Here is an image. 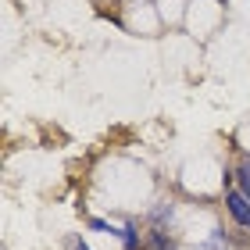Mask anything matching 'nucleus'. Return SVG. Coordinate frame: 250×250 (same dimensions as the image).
<instances>
[{
  "label": "nucleus",
  "instance_id": "1",
  "mask_svg": "<svg viewBox=\"0 0 250 250\" xmlns=\"http://www.w3.org/2000/svg\"><path fill=\"white\" fill-rule=\"evenodd\" d=\"M225 214L236 222V229L250 232V197H243L240 189H225Z\"/></svg>",
  "mask_w": 250,
  "mask_h": 250
},
{
  "label": "nucleus",
  "instance_id": "2",
  "mask_svg": "<svg viewBox=\"0 0 250 250\" xmlns=\"http://www.w3.org/2000/svg\"><path fill=\"white\" fill-rule=\"evenodd\" d=\"M143 250H175L172 232H168L165 225H154V229L143 236Z\"/></svg>",
  "mask_w": 250,
  "mask_h": 250
},
{
  "label": "nucleus",
  "instance_id": "3",
  "mask_svg": "<svg viewBox=\"0 0 250 250\" xmlns=\"http://www.w3.org/2000/svg\"><path fill=\"white\" fill-rule=\"evenodd\" d=\"M118 240H122V250H143V236L136 232V222H125L122 225Z\"/></svg>",
  "mask_w": 250,
  "mask_h": 250
},
{
  "label": "nucleus",
  "instance_id": "4",
  "mask_svg": "<svg viewBox=\"0 0 250 250\" xmlns=\"http://www.w3.org/2000/svg\"><path fill=\"white\" fill-rule=\"evenodd\" d=\"M236 189L243 193V197H250V154L247 157H240V161H236Z\"/></svg>",
  "mask_w": 250,
  "mask_h": 250
},
{
  "label": "nucleus",
  "instance_id": "5",
  "mask_svg": "<svg viewBox=\"0 0 250 250\" xmlns=\"http://www.w3.org/2000/svg\"><path fill=\"white\" fill-rule=\"evenodd\" d=\"M89 229H93V232H111V236L122 232L118 225H111V222H104V218H89Z\"/></svg>",
  "mask_w": 250,
  "mask_h": 250
},
{
  "label": "nucleus",
  "instance_id": "6",
  "mask_svg": "<svg viewBox=\"0 0 250 250\" xmlns=\"http://www.w3.org/2000/svg\"><path fill=\"white\" fill-rule=\"evenodd\" d=\"M172 211H175V204H168V208L161 204V208L154 211V222H165V218H172Z\"/></svg>",
  "mask_w": 250,
  "mask_h": 250
},
{
  "label": "nucleus",
  "instance_id": "7",
  "mask_svg": "<svg viewBox=\"0 0 250 250\" xmlns=\"http://www.w3.org/2000/svg\"><path fill=\"white\" fill-rule=\"evenodd\" d=\"M72 250H89V247H86L83 240H79V236H72Z\"/></svg>",
  "mask_w": 250,
  "mask_h": 250
},
{
  "label": "nucleus",
  "instance_id": "8",
  "mask_svg": "<svg viewBox=\"0 0 250 250\" xmlns=\"http://www.w3.org/2000/svg\"><path fill=\"white\" fill-rule=\"evenodd\" d=\"M214 4H222V7H225V4H229V0H214Z\"/></svg>",
  "mask_w": 250,
  "mask_h": 250
}]
</instances>
